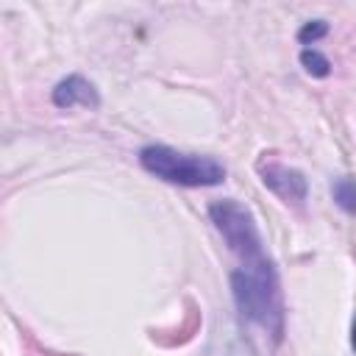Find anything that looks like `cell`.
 I'll return each mask as SVG.
<instances>
[{
  "instance_id": "7a4b0ae2",
  "label": "cell",
  "mask_w": 356,
  "mask_h": 356,
  "mask_svg": "<svg viewBox=\"0 0 356 356\" xmlns=\"http://www.w3.org/2000/svg\"><path fill=\"white\" fill-rule=\"evenodd\" d=\"M139 164L178 186H217L225 181V167L211 156H195V153H178L167 145H147L139 150Z\"/></svg>"
},
{
  "instance_id": "8992f818",
  "label": "cell",
  "mask_w": 356,
  "mask_h": 356,
  "mask_svg": "<svg viewBox=\"0 0 356 356\" xmlns=\"http://www.w3.org/2000/svg\"><path fill=\"white\" fill-rule=\"evenodd\" d=\"M331 195H334V200H337V206H339L342 211L356 214V178H348V175L334 178Z\"/></svg>"
},
{
  "instance_id": "ba28073f",
  "label": "cell",
  "mask_w": 356,
  "mask_h": 356,
  "mask_svg": "<svg viewBox=\"0 0 356 356\" xmlns=\"http://www.w3.org/2000/svg\"><path fill=\"white\" fill-rule=\"evenodd\" d=\"M325 33H328V22H325V19H314V22H306V25L298 31V39H300L303 44H309V42L314 44V42H317L320 36H325Z\"/></svg>"
},
{
  "instance_id": "277c9868",
  "label": "cell",
  "mask_w": 356,
  "mask_h": 356,
  "mask_svg": "<svg viewBox=\"0 0 356 356\" xmlns=\"http://www.w3.org/2000/svg\"><path fill=\"white\" fill-rule=\"evenodd\" d=\"M259 175H261V184L275 192L281 200L286 203H303L306 200V175L289 164H281L275 159H261L259 161Z\"/></svg>"
},
{
  "instance_id": "6da1fadb",
  "label": "cell",
  "mask_w": 356,
  "mask_h": 356,
  "mask_svg": "<svg viewBox=\"0 0 356 356\" xmlns=\"http://www.w3.org/2000/svg\"><path fill=\"white\" fill-rule=\"evenodd\" d=\"M231 289L236 309L264 331H270L275 339L284 334V306L278 292V275L275 270H234L231 273Z\"/></svg>"
},
{
  "instance_id": "3957f363",
  "label": "cell",
  "mask_w": 356,
  "mask_h": 356,
  "mask_svg": "<svg viewBox=\"0 0 356 356\" xmlns=\"http://www.w3.org/2000/svg\"><path fill=\"white\" fill-rule=\"evenodd\" d=\"M209 217H211L214 228L222 234V239L228 242L231 253L236 256L239 270L273 264L267 259V253H264L261 234H259L256 220H253L248 206H242L236 200H220V203L209 206Z\"/></svg>"
},
{
  "instance_id": "52a82bcc",
  "label": "cell",
  "mask_w": 356,
  "mask_h": 356,
  "mask_svg": "<svg viewBox=\"0 0 356 356\" xmlns=\"http://www.w3.org/2000/svg\"><path fill=\"white\" fill-rule=\"evenodd\" d=\"M300 64H303V70H306L312 78H325V75L331 72V61H328L320 50H314V47H306V50L300 53Z\"/></svg>"
},
{
  "instance_id": "5b68a950",
  "label": "cell",
  "mask_w": 356,
  "mask_h": 356,
  "mask_svg": "<svg viewBox=\"0 0 356 356\" xmlns=\"http://www.w3.org/2000/svg\"><path fill=\"white\" fill-rule=\"evenodd\" d=\"M53 103L58 108H72V106H86V108H95L100 100H97V92L95 86L81 78V75H70L64 81L56 83L53 89Z\"/></svg>"
},
{
  "instance_id": "9c48e42d",
  "label": "cell",
  "mask_w": 356,
  "mask_h": 356,
  "mask_svg": "<svg viewBox=\"0 0 356 356\" xmlns=\"http://www.w3.org/2000/svg\"><path fill=\"white\" fill-rule=\"evenodd\" d=\"M350 345H353V350H356V323H353V331H350Z\"/></svg>"
}]
</instances>
